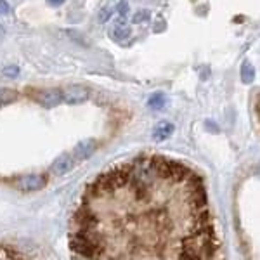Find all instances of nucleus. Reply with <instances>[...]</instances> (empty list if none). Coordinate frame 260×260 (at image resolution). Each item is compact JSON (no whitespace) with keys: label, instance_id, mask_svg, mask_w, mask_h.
<instances>
[{"label":"nucleus","instance_id":"5","mask_svg":"<svg viewBox=\"0 0 260 260\" xmlns=\"http://www.w3.org/2000/svg\"><path fill=\"white\" fill-rule=\"evenodd\" d=\"M95 149H97V143H95L94 139L82 141V143H78L77 146H75L73 156H75V160L77 161L87 160V158H90L92 154L95 153Z\"/></svg>","mask_w":260,"mask_h":260},{"label":"nucleus","instance_id":"15","mask_svg":"<svg viewBox=\"0 0 260 260\" xmlns=\"http://www.w3.org/2000/svg\"><path fill=\"white\" fill-rule=\"evenodd\" d=\"M9 12V4L5 0H0V14H7Z\"/></svg>","mask_w":260,"mask_h":260},{"label":"nucleus","instance_id":"2","mask_svg":"<svg viewBox=\"0 0 260 260\" xmlns=\"http://www.w3.org/2000/svg\"><path fill=\"white\" fill-rule=\"evenodd\" d=\"M47 184V179L40 173H29V175H23L21 179H18L16 186L21 191H38Z\"/></svg>","mask_w":260,"mask_h":260},{"label":"nucleus","instance_id":"6","mask_svg":"<svg viewBox=\"0 0 260 260\" xmlns=\"http://www.w3.org/2000/svg\"><path fill=\"white\" fill-rule=\"evenodd\" d=\"M61 101H64V97H62V90H45L42 92L40 95H38V103L42 104V106L45 108H54L58 106Z\"/></svg>","mask_w":260,"mask_h":260},{"label":"nucleus","instance_id":"4","mask_svg":"<svg viewBox=\"0 0 260 260\" xmlns=\"http://www.w3.org/2000/svg\"><path fill=\"white\" fill-rule=\"evenodd\" d=\"M75 156H71V154H61V156L58 158V160L52 163L51 170L54 175H66L68 172H71L75 167Z\"/></svg>","mask_w":260,"mask_h":260},{"label":"nucleus","instance_id":"3","mask_svg":"<svg viewBox=\"0 0 260 260\" xmlns=\"http://www.w3.org/2000/svg\"><path fill=\"white\" fill-rule=\"evenodd\" d=\"M62 97L70 104H80L88 99V90L82 85H71L62 90Z\"/></svg>","mask_w":260,"mask_h":260},{"label":"nucleus","instance_id":"12","mask_svg":"<svg viewBox=\"0 0 260 260\" xmlns=\"http://www.w3.org/2000/svg\"><path fill=\"white\" fill-rule=\"evenodd\" d=\"M241 73H243V80H245V82H252V78H253V75H252L253 70L248 66V64H245V66H243Z\"/></svg>","mask_w":260,"mask_h":260},{"label":"nucleus","instance_id":"8","mask_svg":"<svg viewBox=\"0 0 260 260\" xmlns=\"http://www.w3.org/2000/svg\"><path fill=\"white\" fill-rule=\"evenodd\" d=\"M128 35H130V28L125 25V18H120V21H118L116 25L113 26V29H111V37H113L115 40H123Z\"/></svg>","mask_w":260,"mask_h":260},{"label":"nucleus","instance_id":"18","mask_svg":"<svg viewBox=\"0 0 260 260\" xmlns=\"http://www.w3.org/2000/svg\"><path fill=\"white\" fill-rule=\"evenodd\" d=\"M47 2H49L51 5H61L62 2H64V0H47Z\"/></svg>","mask_w":260,"mask_h":260},{"label":"nucleus","instance_id":"10","mask_svg":"<svg viewBox=\"0 0 260 260\" xmlns=\"http://www.w3.org/2000/svg\"><path fill=\"white\" fill-rule=\"evenodd\" d=\"M2 73H4L5 78H16L19 75V68L11 64V66H5L4 70H2Z\"/></svg>","mask_w":260,"mask_h":260},{"label":"nucleus","instance_id":"16","mask_svg":"<svg viewBox=\"0 0 260 260\" xmlns=\"http://www.w3.org/2000/svg\"><path fill=\"white\" fill-rule=\"evenodd\" d=\"M110 14H111L110 9H104V11H101V14H99V21H101V23L108 21V16H110Z\"/></svg>","mask_w":260,"mask_h":260},{"label":"nucleus","instance_id":"19","mask_svg":"<svg viewBox=\"0 0 260 260\" xmlns=\"http://www.w3.org/2000/svg\"><path fill=\"white\" fill-rule=\"evenodd\" d=\"M2 33H4V28H2V26H0V35H2Z\"/></svg>","mask_w":260,"mask_h":260},{"label":"nucleus","instance_id":"14","mask_svg":"<svg viewBox=\"0 0 260 260\" xmlns=\"http://www.w3.org/2000/svg\"><path fill=\"white\" fill-rule=\"evenodd\" d=\"M14 95L11 94V92H7V90H0V103H4V101H9V99H12Z\"/></svg>","mask_w":260,"mask_h":260},{"label":"nucleus","instance_id":"9","mask_svg":"<svg viewBox=\"0 0 260 260\" xmlns=\"http://www.w3.org/2000/svg\"><path fill=\"white\" fill-rule=\"evenodd\" d=\"M147 106H149L151 110H161V108L165 106V95L163 94L151 95V99L147 101Z\"/></svg>","mask_w":260,"mask_h":260},{"label":"nucleus","instance_id":"17","mask_svg":"<svg viewBox=\"0 0 260 260\" xmlns=\"http://www.w3.org/2000/svg\"><path fill=\"white\" fill-rule=\"evenodd\" d=\"M146 16H147V12H137L136 18H134V23H141L143 19H146Z\"/></svg>","mask_w":260,"mask_h":260},{"label":"nucleus","instance_id":"7","mask_svg":"<svg viewBox=\"0 0 260 260\" xmlns=\"http://www.w3.org/2000/svg\"><path fill=\"white\" fill-rule=\"evenodd\" d=\"M172 134H173V125L170 123V121H160V123L153 128V139L158 141V143L169 139Z\"/></svg>","mask_w":260,"mask_h":260},{"label":"nucleus","instance_id":"13","mask_svg":"<svg viewBox=\"0 0 260 260\" xmlns=\"http://www.w3.org/2000/svg\"><path fill=\"white\" fill-rule=\"evenodd\" d=\"M127 12H128L127 2H120V4H118V14H120V18H125V16H127Z\"/></svg>","mask_w":260,"mask_h":260},{"label":"nucleus","instance_id":"11","mask_svg":"<svg viewBox=\"0 0 260 260\" xmlns=\"http://www.w3.org/2000/svg\"><path fill=\"white\" fill-rule=\"evenodd\" d=\"M0 260H18V259H16V255L11 252V250L0 246Z\"/></svg>","mask_w":260,"mask_h":260},{"label":"nucleus","instance_id":"1","mask_svg":"<svg viewBox=\"0 0 260 260\" xmlns=\"http://www.w3.org/2000/svg\"><path fill=\"white\" fill-rule=\"evenodd\" d=\"M70 245L85 260H224L202 175L163 154L101 173L75 212Z\"/></svg>","mask_w":260,"mask_h":260}]
</instances>
